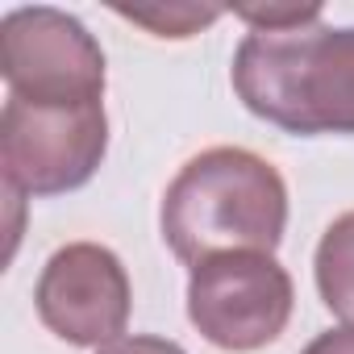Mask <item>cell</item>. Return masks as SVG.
<instances>
[{
  "instance_id": "ba28073f",
  "label": "cell",
  "mask_w": 354,
  "mask_h": 354,
  "mask_svg": "<svg viewBox=\"0 0 354 354\" xmlns=\"http://www.w3.org/2000/svg\"><path fill=\"white\" fill-rule=\"evenodd\" d=\"M225 9L217 5H158V9H117V17L133 21V26H146L154 38H192L201 34L205 26H213Z\"/></svg>"
},
{
  "instance_id": "8992f818",
  "label": "cell",
  "mask_w": 354,
  "mask_h": 354,
  "mask_svg": "<svg viewBox=\"0 0 354 354\" xmlns=\"http://www.w3.org/2000/svg\"><path fill=\"white\" fill-rule=\"evenodd\" d=\"M34 304L55 337L100 350L125 333L129 275L109 246L71 242L46 259Z\"/></svg>"
},
{
  "instance_id": "5b68a950",
  "label": "cell",
  "mask_w": 354,
  "mask_h": 354,
  "mask_svg": "<svg viewBox=\"0 0 354 354\" xmlns=\"http://www.w3.org/2000/svg\"><path fill=\"white\" fill-rule=\"evenodd\" d=\"M292 279L271 254H217L192 267L188 279V321L217 350H263L288 329Z\"/></svg>"
},
{
  "instance_id": "277c9868",
  "label": "cell",
  "mask_w": 354,
  "mask_h": 354,
  "mask_svg": "<svg viewBox=\"0 0 354 354\" xmlns=\"http://www.w3.org/2000/svg\"><path fill=\"white\" fill-rule=\"evenodd\" d=\"M0 75L30 104H104V50L59 9H17L0 21Z\"/></svg>"
},
{
  "instance_id": "9c48e42d",
  "label": "cell",
  "mask_w": 354,
  "mask_h": 354,
  "mask_svg": "<svg viewBox=\"0 0 354 354\" xmlns=\"http://www.w3.org/2000/svg\"><path fill=\"white\" fill-rule=\"evenodd\" d=\"M234 17H242L250 30H296L321 21V5H238Z\"/></svg>"
},
{
  "instance_id": "52a82bcc",
  "label": "cell",
  "mask_w": 354,
  "mask_h": 354,
  "mask_svg": "<svg viewBox=\"0 0 354 354\" xmlns=\"http://www.w3.org/2000/svg\"><path fill=\"white\" fill-rule=\"evenodd\" d=\"M317 292L333 317L354 325V213L337 217L317 242Z\"/></svg>"
},
{
  "instance_id": "7a4b0ae2",
  "label": "cell",
  "mask_w": 354,
  "mask_h": 354,
  "mask_svg": "<svg viewBox=\"0 0 354 354\" xmlns=\"http://www.w3.org/2000/svg\"><path fill=\"white\" fill-rule=\"evenodd\" d=\"M234 92L288 133H354V26L250 30L234 55Z\"/></svg>"
},
{
  "instance_id": "8fae6325",
  "label": "cell",
  "mask_w": 354,
  "mask_h": 354,
  "mask_svg": "<svg viewBox=\"0 0 354 354\" xmlns=\"http://www.w3.org/2000/svg\"><path fill=\"white\" fill-rule=\"evenodd\" d=\"M304 354H354V325H342V329H329V333L313 337L304 346Z\"/></svg>"
},
{
  "instance_id": "3957f363",
  "label": "cell",
  "mask_w": 354,
  "mask_h": 354,
  "mask_svg": "<svg viewBox=\"0 0 354 354\" xmlns=\"http://www.w3.org/2000/svg\"><path fill=\"white\" fill-rule=\"evenodd\" d=\"M109 150L104 104H30L9 96L0 113V167L21 196L84 188Z\"/></svg>"
},
{
  "instance_id": "6da1fadb",
  "label": "cell",
  "mask_w": 354,
  "mask_h": 354,
  "mask_svg": "<svg viewBox=\"0 0 354 354\" xmlns=\"http://www.w3.org/2000/svg\"><path fill=\"white\" fill-rule=\"evenodd\" d=\"M162 242L201 267L217 254H271L288 230L283 175L242 146H213L180 167L162 196Z\"/></svg>"
},
{
  "instance_id": "30bf717a",
  "label": "cell",
  "mask_w": 354,
  "mask_h": 354,
  "mask_svg": "<svg viewBox=\"0 0 354 354\" xmlns=\"http://www.w3.org/2000/svg\"><path fill=\"white\" fill-rule=\"evenodd\" d=\"M96 354H188V350L167 337H117V342L100 346Z\"/></svg>"
}]
</instances>
